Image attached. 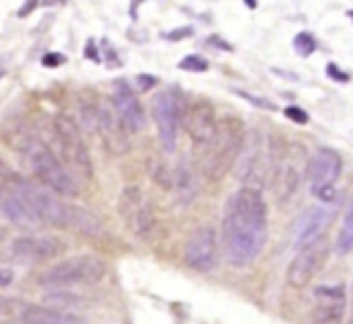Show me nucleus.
Wrapping results in <instances>:
<instances>
[{
    "instance_id": "obj_1",
    "label": "nucleus",
    "mask_w": 353,
    "mask_h": 324,
    "mask_svg": "<svg viewBox=\"0 0 353 324\" xmlns=\"http://www.w3.org/2000/svg\"><path fill=\"white\" fill-rule=\"evenodd\" d=\"M267 243V207L260 190L243 185L223 214V255L233 267H248Z\"/></svg>"
},
{
    "instance_id": "obj_2",
    "label": "nucleus",
    "mask_w": 353,
    "mask_h": 324,
    "mask_svg": "<svg viewBox=\"0 0 353 324\" xmlns=\"http://www.w3.org/2000/svg\"><path fill=\"white\" fill-rule=\"evenodd\" d=\"M19 152L27 156L29 166H32L34 176L41 181L43 188H48L53 194L63 199H72L79 194V183L77 178L68 171L65 163L58 159V154L43 142L41 137H34V134H27L19 147Z\"/></svg>"
},
{
    "instance_id": "obj_3",
    "label": "nucleus",
    "mask_w": 353,
    "mask_h": 324,
    "mask_svg": "<svg viewBox=\"0 0 353 324\" xmlns=\"http://www.w3.org/2000/svg\"><path fill=\"white\" fill-rule=\"evenodd\" d=\"M245 142V128L238 118H223L216 123V132L210 142L205 144V152H202L200 171L205 173V178L210 181H219L223 178L236 163L238 154Z\"/></svg>"
},
{
    "instance_id": "obj_4",
    "label": "nucleus",
    "mask_w": 353,
    "mask_h": 324,
    "mask_svg": "<svg viewBox=\"0 0 353 324\" xmlns=\"http://www.w3.org/2000/svg\"><path fill=\"white\" fill-rule=\"evenodd\" d=\"M32 209V214L39 219L41 223H48V226H61V228H70V219H72V209L74 204L65 202L63 197L53 194L51 190H43L41 185L27 181V178L12 176L5 185Z\"/></svg>"
},
{
    "instance_id": "obj_5",
    "label": "nucleus",
    "mask_w": 353,
    "mask_h": 324,
    "mask_svg": "<svg viewBox=\"0 0 353 324\" xmlns=\"http://www.w3.org/2000/svg\"><path fill=\"white\" fill-rule=\"evenodd\" d=\"M103 274H106L103 259L92 257V255H79V257L63 259V262L43 269L37 276V281H39V286L65 291V288H74V286H92V283H99L103 279Z\"/></svg>"
},
{
    "instance_id": "obj_6",
    "label": "nucleus",
    "mask_w": 353,
    "mask_h": 324,
    "mask_svg": "<svg viewBox=\"0 0 353 324\" xmlns=\"http://www.w3.org/2000/svg\"><path fill=\"white\" fill-rule=\"evenodd\" d=\"M53 142H56L58 152H61L63 163L74 178L82 181H92L94 178V163L89 156L87 142L82 137V128L72 121L70 116H56L51 125Z\"/></svg>"
},
{
    "instance_id": "obj_7",
    "label": "nucleus",
    "mask_w": 353,
    "mask_h": 324,
    "mask_svg": "<svg viewBox=\"0 0 353 324\" xmlns=\"http://www.w3.org/2000/svg\"><path fill=\"white\" fill-rule=\"evenodd\" d=\"M183 97L178 94V89H166V92L157 94L152 103L154 121L159 128V139H161L163 152H176L178 147V132H181L183 123Z\"/></svg>"
},
{
    "instance_id": "obj_8",
    "label": "nucleus",
    "mask_w": 353,
    "mask_h": 324,
    "mask_svg": "<svg viewBox=\"0 0 353 324\" xmlns=\"http://www.w3.org/2000/svg\"><path fill=\"white\" fill-rule=\"evenodd\" d=\"M303 147H293L288 154H281L279 161H274L272 166V183H274V194L276 202L281 207L293 202V197L301 190L303 183Z\"/></svg>"
},
{
    "instance_id": "obj_9",
    "label": "nucleus",
    "mask_w": 353,
    "mask_h": 324,
    "mask_svg": "<svg viewBox=\"0 0 353 324\" xmlns=\"http://www.w3.org/2000/svg\"><path fill=\"white\" fill-rule=\"evenodd\" d=\"M219 233L212 226H200L185 243V250H183V259H185V267H190L192 272H214L219 264Z\"/></svg>"
},
{
    "instance_id": "obj_10",
    "label": "nucleus",
    "mask_w": 353,
    "mask_h": 324,
    "mask_svg": "<svg viewBox=\"0 0 353 324\" xmlns=\"http://www.w3.org/2000/svg\"><path fill=\"white\" fill-rule=\"evenodd\" d=\"M94 132L99 134L101 144L111 156H123L130 149V137H128V128L113 111L111 103L99 101L97 103V123H94Z\"/></svg>"
},
{
    "instance_id": "obj_11",
    "label": "nucleus",
    "mask_w": 353,
    "mask_h": 324,
    "mask_svg": "<svg viewBox=\"0 0 353 324\" xmlns=\"http://www.w3.org/2000/svg\"><path fill=\"white\" fill-rule=\"evenodd\" d=\"M325 262H327V245L322 241H315L310 245L301 247L286 269V283L293 288L307 286L315 279V274L325 267Z\"/></svg>"
},
{
    "instance_id": "obj_12",
    "label": "nucleus",
    "mask_w": 353,
    "mask_h": 324,
    "mask_svg": "<svg viewBox=\"0 0 353 324\" xmlns=\"http://www.w3.org/2000/svg\"><path fill=\"white\" fill-rule=\"evenodd\" d=\"M12 255L22 262H48L56 259L65 250V243L56 236H41V233H29V236H19L12 241Z\"/></svg>"
},
{
    "instance_id": "obj_13",
    "label": "nucleus",
    "mask_w": 353,
    "mask_h": 324,
    "mask_svg": "<svg viewBox=\"0 0 353 324\" xmlns=\"http://www.w3.org/2000/svg\"><path fill=\"white\" fill-rule=\"evenodd\" d=\"M111 106L123 121V125L128 128V132H142L144 125H147V113H144L140 99L125 79H118L116 87H113Z\"/></svg>"
},
{
    "instance_id": "obj_14",
    "label": "nucleus",
    "mask_w": 353,
    "mask_h": 324,
    "mask_svg": "<svg viewBox=\"0 0 353 324\" xmlns=\"http://www.w3.org/2000/svg\"><path fill=\"white\" fill-rule=\"evenodd\" d=\"M315 310H312V324H341L346 312V291L336 283H322L315 288Z\"/></svg>"
},
{
    "instance_id": "obj_15",
    "label": "nucleus",
    "mask_w": 353,
    "mask_h": 324,
    "mask_svg": "<svg viewBox=\"0 0 353 324\" xmlns=\"http://www.w3.org/2000/svg\"><path fill=\"white\" fill-rule=\"evenodd\" d=\"M216 116H214V108L207 101H195L190 106L183 108V123L185 125L188 137L192 139L195 144L205 147L207 142L214 137L216 132Z\"/></svg>"
},
{
    "instance_id": "obj_16",
    "label": "nucleus",
    "mask_w": 353,
    "mask_h": 324,
    "mask_svg": "<svg viewBox=\"0 0 353 324\" xmlns=\"http://www.w3.org/2000/svg\"><path fill=\"white\" fill-rule=\"evenodd\" d=\"M307 178H310V190L330 188L341 176V156L330 147H322L315 152V156L307 161Z\"/></svg>"
},
{
    "instance_id": "obj_17",
    "label": "nucleus",
    "mask_w": 353,
    "mask_h": 324,
    "mask_svg": "<svg viewBox=\"0 0 353 324\" xmlns=\"http://www.w3.org/2000/svg\"><path fill=\"white\" fill-rule=\"evenodd\" d=\"M332 219H334V209H332L330 204H320V207L307 209V212L301 216V221H298V231H296L298 250L310 245V243L320 241L322 233H325L327 226L332 223Z\"/></svg>"
},
{
    "instance_id": "obj_18",
    "label": "nucleus",
    "mask_w": 353,
    "mask_h": 324,
    "mask_svg": "<svg viewBox=\"0 0 353 324\" xmlns=\"http://www.w3.org/2000/svg\"><path fill=\"white\" fill-rule=\"evenodd\" d=\"M0 214H3L12 226L24 228V231H37V228L43 226L32 214V209H29L12 190H8V188H0Z\"/></svg>"
},
{
    "instance_id": "obj_19",
    "label": "nucleus",
    "mask_w": 353,
    "mask_h": 324,
    "mask_svg": "<svg viewBox=\"0 0 353 324\" xmlns=\"http://www.w3.org/2000/svg\"><path fill=\"white\" fill-rule=\"evenodd\" d=\"M171 188H173V194H176V202L181 204V207H188V204H192L197 194H200V181H197V171L188 161H183L181 166L173 171Z\"/></svg>"
},
{
    "instance_id": "obj_20",
    "label": "nucleus",
    "mask_w": 353,
    "mask_h": 324,
    "mask_svg": "<svg viewBox=\"0 0 353 324\" xmlns=\"http://www.w3.org/2000/svg\"><path fill=\"white\" fill-rule=\"evenodd\" d=\"M17 320L19 324H84L77 315H70L65 310H56L48 305H29V303H24Z\"/></svg>"
},
{
    "instance_id": "obj_21",
    "label": "nucleus",
    "mask_w": 353,
    "mask_h": 324,
    "mask_svg": "<svg viewBox=\"0 0 353 324\" xmlns=\"http://www.w3.org/2000/svg\"><path fill=\"white\" fill-rule=\"evenodd\" d=\"M125 221H128L130 233L135 238H140V241H147V238L154 233V228H157V216H154V209H152V204H149L147 199H144L135 212L128 214Z\"/></svg>"
},
{
    "instance_id": "obj_22",
    "label": "nucleus",
    "mask_w": 353,
    "mask_h": 324,
    "mask_svg": "<svg viewBox=\"0 0 353 324\" xmlns=\"http://www.w3.org/2000/svg\"><path fill=\"white\" fill-rule=\"evenodd\" d=\"M70 231L82 233V236H89V238H99V236H103V223L99 221L89 209L74 207L72 219H70Z\"/></svg>"
},
{
    "instance_id": "obj_23",
    "label": "nucleus",
    "mask_w": 353,
    "mask_h": 324,
    "mask_svg": "<svg viewBox=\"0 0 353 324\" xmlns=\"http://www.w3.org/2000/svg\"><path fill=\"white\" fill-rule=\"evenodd\" d=\"M351 250H353V202L346 209L344 223H341L339 236H336V252L339 255H349Z\"/></svg>"
},
{
    "instance_id": "obj_24",
    "label": "nucleus",
    "mask_w": 353,
    "mask_h": 324,
    "mask_svg": "<svg viewBox=\"0 0 353 324\" xmlns=\"http://www.w3.org/2000/svg\"><path fill=\"white\" fill-rule=\"evenodd\" d=\"M144 202V194L140 188H135V185H130V188H125L121 194V202H118V209H121V214H123V219L128 216L130 212H135L137 207Z\"/></svg>"
},
{
    "instance_id": "obj_25",
    "label": "nucleus",
    "mask_w": 353,
    "mask_h": 324,
    "mask_svg": "<svg viewBox=\"0 0 353 324\" xmlns=\"http://www.w3.org/2000/svg\"><path fill=\"white\" fill-rule=\"evenodd\" d=\"M293 48H296L303 58H307V56H312V53L317 51V41H315V37H312V34L301 32L296 39H293Z\"/></svg>"
},
{
    "instance_id": "obj_26",
    "label": "nucleus",
    "mask_w": 353,
    "mask_h": 324,
    "mask_svg": "<svg viewBox=\"0 0 353 324\" xmlns=\"http://www.w3.org/2000/svg\"><path fill=\"white\" fill-rule=\"evenodd\" d=\"M46 303L56 307V310H65V307H77L82 301H79L77 296H70V293L61 291V293H51V296H46Z\"/></svg>"
},
{
    "instance_id": "obj_27",
    "label": "nucleus",
    "mask_w": 353,
    "mask_h": 324,
    "mask_svg": "<svg viewBox=\"0 0 353 324\" xmlns=\"http://www.w3.org/2000/svg\"><path fill=\"white\" fill-rule=\"evenodd\" d=\"M178 68L188 70V72H205V70L210 68V63H207L202 56H185L181 63H178Z\"/></svg>"
},
{
    "instance_id": "obj_28",
    "label": "nucleus",
    "mask_w": 353,
    "mask_h": 324,
    "mask_svg": "<svg viewBox=\"0 0 353 324\" xmlns=\"http://www.w3.org/2000/svg\"><path fill=\"white\" fill-rule=\"evenodd\" d=\"M22 307H24V303L14 301V298H3V296H0V315H3V317H19Z\"/></svg>"
},
{
    "instance_id": "obj_29",
    "label": "nucleus",
    "mask_w": 353,
    "mask_h": 324,
    "mask_svg": "<svg viewBox=\"0 0 353 324\" xmlns=\"http://www.w3.org/2000/svg\"><path fill=\"white\" fill-rule=\"evenodd\" d=\"M283 116H286L288 121L298 123V125H305V123H307V113L303 111L301 106H286V108H283Z\"/></svg>"
},
{
    "instance_id": "obj_30",
    "label": "nucleus",
    "mask_w": 353,
    "mask_h": 324,
    "mask_svg": "<svg viewBox=\"0 0 353 324\" xmlns=\"http://www.w3.org/2000/svg\"><path fill=\"white\" fill-rule=\"evenodd\" d=\"M238 97L248 99V101H250V103H255V106H260V108H267V111H276L274 103L267 101V99H257V97H252V94H248V92H238Z\"/></svg>"
},
{
    "instance_id": "obj_31",
    "label": "nucleus",
    "mask_w": 353,
    "mask_h": 324,
    "mask_svg": "<svg viewBox=\"0 0 353 324\" xmlns=\"http://www.w3.org/2000/svg\"><path fill=\"white\" fill-rule=\"evenodd\" d=\"M192 37V27H181V29H173V32L166 34L168 41H183V39Z\"/></svg>"
},
{
    "instance_id": "obj_32",
    "label": "nucleus",
    "mask_w": 353,
    "mask_h": 324,
    "mask_svg": "<svg viewBox=\"0 0 353 324\" xmlns=\"http://www.w3.org/2000/svg\"><path fill=\"white\" fill-rule=\"evenodd\" d=\"M312 194H315L320 202H332V199L336 197V190H334V185H330V188H320V190H310Z\"/></svg>"
},
{
    "instance_id": "obj_33",
    "label": "nucleus",
    "mask_w": 353,
    "mask_h": 324,
    "mask_svg": "<svg viewBox=\"0 0 353 324\" xmlns=\"http://www.w3.org/2000/svg\"><path fill=\"white\" fill-rule=\"evenodd\" d=\"M327 74H330V77L334 79V82H349V74H346L344 70H339V68H336L334 63H330V65H327Z\"/></svg>"
},
{
    "instance_id": "obj_34",
    "label": "nucleus",
    "mask_w": 353,
    "mask_h": 324,
    "mask_svg": "<svg viewBox=\"0 0 353 324\" xmlns=\"http://www.w3.org/2000/svg\"><path fill=\"white\" fill-rule=\"evenodd\" d=\"M65 63V56H61V53H48L46 58H43V65H48V68H56V65H63Z\"/></svg>"
},
{
    "instance_id": "obj_35",
    "label": "nucleus",
    "mask_w": 353,
    "mask_h": 324,
    "mask_svg": "<svg viewBox=\"0 0 353 324\" xmlns=\"http://www.w3.org/2000/svg\"><path fill=\"white\" fill-rule=\"evenodd\" d=\"M12 279H14V272L10 267H3L0 269V286H10L12 283Z\"/></svg>"
},
{
    "instance_id": "obj_36",
    "label": "nucleus",
    "mask_w": 353,
    "mask_h": 324,
    "mask_svg": "<svg viewBox=\"0 0 353 324\" xmlns=\"http://www.w3.org/2000/svg\"><path fill=\"white\" fill-rule=\"evenodd\" d=\"M12 176H14V173L10 171V168L5 166V161H3V159H0V185H5V183H8Z\"/></svg>"
},
{
    "instance_id": "obj_37",
    "label": "nucleus",
    "mask_w": 353,
    "mask_h": 324,
    "mask_svg": "<svg viewBox=\"0 0 353 324\" xmlns=\"http://www.w3.org/2000/svg\"><path fill=\"white\" fill-rule=\"evenodd\" d=\"M154 84H157V79H154V77H147V74H140V87H142V89H152Z\"/></svg>"
},
{
    "instance_id": "obj_38",
    "label": "nucleus",
    "mask_w": 353,
    "mask_h": 324,
    "mask_svg": "<svg viewBox=\"0 0 353 324\" xmlns=\"http://www.w3.org/2000/svg\"><path fill=\"white\" fill-rule=\"evenodd\" d=\"M34 5H37V0H29V3L24 5L22 10H19V17H27V14L32 12V10H34Z\"/></svg>"
},
{
    "instance_id": "obj_39",
    "label": "nucleus",
    "mask_w": 353,
    "mask_h": 324,
    "mask_svg": "<svg viewBox=\"0 0 353 324\" xmlns=\"http://www.w3.org/2000/svg\"><path fill=\"white\" fill-rule=\"evenodd\" d=\"M210 43H212V46L223 48V51H231V46H228V43H223V41H219V39H210Z\"/></svg>"
},
{
    "instance_id": "obj_40",
    "label": "nucleus",
    "mask_w": 353,
    "mask_h": 324,
    "mask_svg": "<svg viewBox=\"0 0 353 324\" xmlns=\"http://www.w3.org/2000/svg\"><path fill=\"white\" fill-rule=\"evenodd\" d=\"M63 0H41V5H61Z\"/></svg>"
},
{
    "instance_id": "obj_41",
    "label": "nucleus",
    "mask_w": 353,
    "mask_h": 324,
    "mask_svg": "<svg viewBox=\"0 0 353 324\" xmlns=\"http://www.w3.org/2000/svg\"><path fill=\"white\" fill-rule=\"evenodd\" d=\"M245 5H248V8H255V5H257V0H245Z\"/></svg>"
},
{
    "instance_id": "obj_42",
    "label": "nucleus",
    "mask_w": 353,
    "mask_h": 324,
    "mask_svg": "<svg viewBox=\"0 0 353 324\" xmlns=\"http://www.w3.org/2000/svg\"><path fill=\"white\" fill-rule=\"evenodd\" d=\"M349 324H353V296H351V320H349Z\"/></svg>"
},
{
    "instance_id": "obj_43",
    "label": "nucleus",
    "mask_w": 353,
    "mask_h": 324,
    "mask_svg": "<svg viewBox=\"0 0 353 324\" xmlns=\"http://www.w3.org/2000/svg\"><path fill=\"white\" fill-rule=\"evenodd\" d=\"M3 238H5V231H3V228H0V241H3Z\"/></svg>"
},
{
    "instance_id": "obj_44",
    "label": "nucleus",
    "mask_w": 353,
    "mask_h": 324,
    "mask_svg": "<svg viewBox=\"0 0 353 324\" xmlns=\"http://www.w3.org/2000/svg\"><path fill=\"white\" fill-rule=\"evenodd\" d=\"M349 17H351V22H353V10H349Z\"/></svg>"
},
{
    "instance_id": "obj_45",
    "label": "nucleus",
    "mask_w": 353,
    "mask_h": 324,
    "mask_svg": "<svg viewBox=\"0 0 353 324\" xmlns=\"http://www.w3.org/2000/svg\"><path fill=\"white\" fill-rule=\"evenodd\" d=\"M0 77H3V68H0Z\"/></svg>"
}]
</instances>
